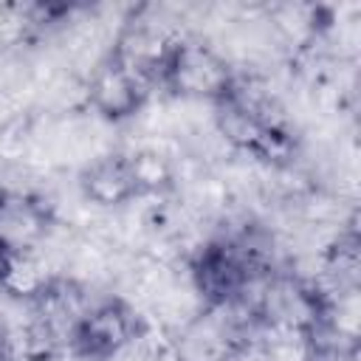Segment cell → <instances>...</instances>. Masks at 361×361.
Here are the masks:
<instances>
[{
    "label": "cell",
    "mask_w": 361,
    "mask_h": 361,
    "mask_svg": "<svg viewBox=\"0 0 361 361\" xmlns=\"http://www.w3.org/2000/svg\"><path fill=\"white\" fill-rule=\"evenodd\" d=\"M54 228L51 206L31 195L6 189L0 192V248L8 254L37 251Z\"/></svg>",
    "instance_id": "3"
},
{
    "label": "cell",
    "mask_w": 361,
    "mask_h": 361,
    "mask_svg": "<svg viewBox=\"0 0 361 361\" xmlns=\"http://www.w3.org/2000/svg\"><path fill=\"white\" fill-rule=\"evenodd\" d=\"M82 197L96 209H121L138 197V183L127 152L93 155L79 175Z\"/></svg>",
    "instance_id": "5"
},
{
    "label": "cell",
    "mask_w": 361,
    "mask_h": 361,
    "mask_svg": "<svg viewBox=\"0 0 361 361\" xmlns=\"http://www.w3.org/2000/svg\"><path fill=\"white\" fill-rule=\"evenodd\" d=\"M85 99L96 113L118 121L135 116L147 104L149 90L107 54L96 68H90V76L85 82Z\"/></svg>",
    "instance_id": "4"
},
{
    "label": "cell",
    "mask_w": 361,
    "mask_h": 361,
    "mask_svg": "<svg viewBox=\"0 0 361 361\" xmlns=\"http://www.w3.org/2000/svg\"><path fill=\"white\" fill-rule=\"evenodd\" d=\"M141 319L135 316V307L121 299H102L93 302L85 319L79 322L76 338L71 353L90 358V361H110L116 353H121L138 333Z\"/></svg>",
    "instance_id": "2"
},
{
    "label": "cell",
    "mask_w": 361,
    "mask_h": 361,
    "mask_svg": "<svg viewBox=\"0 0 361 361\" xmlns=\"http://www.w3.org/2000/svg\"><path fill=\"white\" fill-rule=\"evenodd\" d=\"M231 82L234 68L226 54L200 39H180L166 59L164 87L180 102L217 104L220 99H226Z\"/></svg>",
    "instance_id": "1"
},
{
    "label": "cell",
    "mask_w": 361,
    "mask_h": 361,
    "mask_svg": "<svg viewBox=\"0 0 361 361\" xmlns=\"http://www.w3.org/2000/svg\"><path fill=\"white\" fill-rule=\"evenodd\" d=\"M6 265H8V251L0 248V282H3V274H6Z\"/></svg>",
    "instance_id": "6"
}]
</instances>
